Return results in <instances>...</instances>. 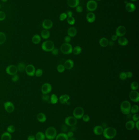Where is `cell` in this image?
Returning <instances> with one entry per match:
<instances>
[{"mask_svg": "<svg viewBox=\"0 0 139 140\" xmlns=\"http://www.w3.org/2000/svg\"><path fill=\"white\" fill-rule=\"evenodd\" d=\"M117 133V130L115 128L112 127H108L104 129L103 134L105 139H112L115 137Z\"/></svg>", "mask_w": 139, "mask_h": 140, "instance_id": "1", "label": "cell"}, {"mask_svg": "<svg viewBox=\"0 0 139 140\" xmlns=\"http://www.w3.org/2000/svg\"><path fill=\"white\" fill-rule=\"evenodd\" d=\"M45 136L48 140H54L57 136V131L53 127L47 128L45 132Z\"/></svg>", "mask_w": 139, "mask_h": 140, "instance_id": "2", "label": "cell"}, {"mask_svg": "<svg viewBox=\"0 0 139 140\" xmlns=\"http://www.w3.org/2000/svg\"><path fill=\"white\" fill-rule=\"evenodd\" d=\"M131 104L128 101H124L120 105L121 111L123 114L128 115L131 112Z\"/></svg>", "mask_w": 139, "mask_h": 140, "instance_id": "3", "label": "cell"}, {"mask_svg": "<svg viewBox=\"0 0 139 140\" xmlns=\"http://www.w3.org/2000/svg\"><path fill=\"white\" fill-rule=\"evenodd\" d=\"M42 50L46 52H51L55 47L54 43L51 40L45 41L41 46Z\"/></svg>", "mask_w": 139, "mask_h": 140, "instance_id": "4", "label": "cell"}, {"mask_svg": "<svg viewBox=\"0 0 139 140\" xmlns=\"http://www.w3.org/2000/svg\"><path fill=\"white\" fill-rule=\"evenodd\" d=\"M73 47L69 43H64L61 46V51L63 54H70L72 53Z\"/></svg>", "mask_w": 139, "mask_h": 140, "instance_id": "5", "label": "cell"}, {"mask_svg": "<svg viewBox=\"0 0 139 140\" xmlns=\"http://www.w3.org/2000/svg\"><path fill=\"white\" fill-rule=\"evenodd\" d=\"M85 111L83 108L80 107H77L73 111V116L76 119H80L84 116Z\"/></svg>", "mask_w": 139, "mask_h": 140, "instance_id": "6", "label": "cell"}, {"mask_svg": "<svg viewBox=\"0 0 139 140\" xmlns=\"http://www.w3.org/2000/svg\"><path fill=\"white\" fill-rule=\"evenodd\" d=\"M65 123L69 126L73 127L76 125L78 123L77 119L73 116H69L66 117L65 120Z\"/></svg>", "mask_w": 139, "mask_h": 140, "instance_id": "7", "label": "cell"}, {"mask_svg": "<svg viewBox=\"0 0 139 140\" xmlns=\"http://www.w3.org/2000/svg\"><path fill=\"white\" fill-rule=\"evenodd\" d=\"M97 7V3L94 0H90L86 4L87 9L90 12L96 10Z\"/></svg>", "mask_w": 139, "mask_h": 140, "instance_id": "8", "label": "cell"}, {"mask_svg": "<svg viewBox=\"0 0 139 140\" xmlns=\"http://www.w3.org/2000/svg\"><path fill=\"white\" fill-rule=\"evenodd\" d=\"M17 67L14 65L8 66L6 68V72L7 74L11 75L16 74L18 72Z\"/></svg>", "mask_w": 139, "mask_h": 140, "instance_id": "9", "label": "cell"}, {"mask_svg": "<svg viewBox=\"0 0 139 140\" xmlns=\"http://www.w3.org/2000/svg\"><path fill=\"white\" fill-rule=\"evenodd\" d=\"M129 97L132 101L134 102H138L139 101V93L136 91L132 90L129 95Z\"/></svg>", "mask_w": 139, "mask_h": 140, "instance_id": "10", "label": "cell"}, {"mask_svg": "<svg viewBox=\"0 0 139 140\" xmlns=\"http://www.w3.org/2000/svg\"><path fill=\"white\" fill-rule=\"evenodd\" d=\"M4 108L8 113H12L14 112L15 107L14 104L10 101H7L4 103Z\"/></svg>", "mask_w": 139, "mask_h": 140, "instance_id": "11", "label": "cell"}, {"mask_svg": "<svg viewBox=\"0 0 139 140\" xmlns=\"http://www.w3.org/2000/svg\"><path fill=\"white\" fill-rule=\"evenodd\" d=\"M116 35L118 37H122L125 35L127 33V29L124 26H120L116 29L115 31Z\"/></svg>", "mask_w": 139, "mask_h": 140, "instance_id": "12", "label": "cell"}, {"mask_svg": "<svg viewBox=\"0 0 139 140\" xmlns=\"http://www.w3.org/2000/svg\"><path fill=\"white\" fill-rule=\"evenodd\" d=\"M25 71L28 76L32 77L35 73V68L32 64H29L26 67Z\"/></svg>", "mask_w": 139, "mask_h": 140, "instance_id": "13", "label": "cell"}, {"mask_svg": "<svg viewBox=\"0 0 139 140\" xmlns=\"http://www.w3.org/2000/svg\"><path fill=\"white\" fill-rule=\"evenodd\" d=\"M52 90L51 84L49 83L44 84L41 87V91L43 94H49Z\"/></svg>", "mask_w": 139, "mask_h": 140, "instance_id": "14", "label": "cell"}, {"mask_svg": "<svg viewBox=\"0 0 139 140\" xmlns=\"http://www.w3.org/2000/svg\"><path fill=\"white\" fill-rule=\"evenodd\" d=\"M53 25V22L50 19H46L42 22V26L44 29L48 30L52 27Z\"/></svg>", "mask_w": 139, "mask_h": 140, "instance_id": "15", "label": "cell"}, {"mask_svg": "<svg viewBox=\"0 0 139 140\" xmlns=\"http://www.w3.org/2000/svg\"><path fill=\"white\" fill-rule=\"evenodd\" d=\"M125 8L128 12H133L136 10V6L133 3H128L126 5Z\"/></svg>", "mask_w": 139, "mask_h": 140, "instance_id": "16", "label": "cell"}, {"mask_svg": "<svg viewBox=\"0 0 139 140\" xmlns=\"http://www.w3.org/2000/svg\"><path fill=\"white\" fill-rule=\"evenodd\" d=\"M86 19L88 22L92 23L94 22L96 20V16L93 12H89L86 15Z\"/></svg>", "mask_w": 139, "mask_h": 140, "instance_id": "17", "label": "cell"}, {"mask_svg": "<svg viewBox=\"0 0 139 140\" xmlns=\"http://www.w3.org/2000/svg\"><path fill=\"white\" fill-rule=\"evenodd\" d=\"M80 3L79 0H67V4L69 7L73 8L79 6Z\"/></svg>", "mask_w": 139, "mask_h": 140, "instance_id": "18", "label": "cell"}, {"mask_svg": "<svg viewBox=\"0 0 139 140\" xmlns=\"http://www.w3.org/2000/svg\"><path fill=\"white\" fill-rule=\"evenodd\" d=\"M103 130L104 129H103V127L100 126V125H97L95 127L93 130L94 133L98 136L103 134Z\"/></svg>", "mask_w": 139, "mask_h": 140, "instance_id": "19", "label": "cell"}, {"mask_svg": "<svg viewBox=\"0 0 139 140\" xmlns=\"http://www.w3.org/2000/svg\"><path fill=\"white\" fill-rule=\"evenodd\" d=\"M77 33V31L76 29L73 27H70L68 30V35L71 37H73L76 36Z\"/></svg>", "mask_w": 139, "mask_h": 140, "instance_id": "20", "label": "cell"}, {"mask_svg": "<svg viewBox=\"0 0 139 140\" xmlns=\"http://www.w3.org/2000/svg\"><path fill=\"white\" fill-rule=\"evenodd\" d=\"M74 66V62L73 60L69 59L66 60L64 66L65 68H66V69L70 70L73 68Z\"/></svg>", "mask_w": 139, "mask_h": 140, "instance_id": "21", "label": "cell"}, {"mask_svg": "<svg viewBox=\"0 0 139 140\" xmlns=\"http://www.w3.org/2000/svg\"><path fill=\"white\" fill-rule=\"evenodd\" d=\"M135 127V122L133 120H129L126 123L125 127L128 130H132Z\"/></svg>", "mask_w": 139, "mask_h": 140, "instance_id": "22", "label": "cell"}, {"mask_svg": "<svg viewBox=\"0 0 139 140\" xmlns=\"http://www.w3.org/2000/svg\"><path fill=\"white\" fill-rule=\"evenodd\" d=\"M70 99L69 95L67 94H65L61 95L59 98L60 102L62 104L67 103L68 101Z\"/></svg>", "mask_w": 139, "mask_h": 140, "instance_id": "23", "label": "cell"}, {"mask_svg": "<svg viewBox=\"0 0 139 140\" xmlns=\"http://www.w3.org/2000/svg\"><path fill=\"white\" fill-rule=\"evenodd\" d=\"M118 43L121 46H126L128 44V40L124 37H120L118 40Z\"/></svg>", "mask_w": 139, "mask_h": 140, "instance_id": "24", "label": "cell"}, {"mask_svg": "<svg viewBox=\"0 0 139 140\" xmlns=\"http://www.w3.org/2000/svg\"><path fill=\"white\" fill-rule=\"evenodd\" d=\"M37 118L38 121L42 123L45 122L47 120L46 115L42 113H39L37 115Z\"/></svg>", "mask_w": 139, "mask_h": 140, "instance_id": "25", "label": "cell"}, {"mask_svg": "<svg viewBox=\"0 0 139 140\" xmlns=\"http://www.w3.org/2000/svg\"><path fill=\"white\" fill-rule=\"evenodd\" d=\"M109 41L105 37L101 38L99 40V44L102 47H106L109 45Z\"/></svg>", "mask_w": 139, "mask_h": 140, "instance_id": "26", "label": "cell"}, {"mask_svg": "<svg viewBox=\"0 0 139 140\" xmlns=\"http://www.w3.org/2000/svg\"><path fill=\"white\" fill-rule=\"evenodd\" d=\"M55 140H69L67 134L64 133H60L57 135L55 138Z\"/></svg>", "mask_w": 139, "mask_h": 140, "instance_id": "27", "label": "cell"}, {"mask_svg": "<svg viewBox=\"0 0 139 140\" xmlns=\"http://www.w3.org/2000/svg\"><path fill=\"white\" fill-rule=\"evenodd\" d=\"M50 35V32L48 30L44 29L42 30L41 33V36L43 39L46 40L49 37Z\"/></svg>", "mask_w": 139, "mask_h": 140, "instance_id": "28", "label": "cell"}, {"mask_svg": "<svg viewBox=\"0 0 139 140\" xmlns=\"http://www.w3.org/2000/svg\"><path fill=\"white\" fill-rule=\"evenodd\" d=\"M41 41V37L38 34H36L33 36L32 38V42L35 44H38Z\"/></svg>", "mask_w": 139, "mask_h": 140, "instance_id": "29", "label": "cell"}, {"mask_svg": "<svg viewBox=\"0 0 139 140\" xmlns=\"http://www.w3.org/2000/svg\"><path fill=\"white\" fill-rule=\"evenodd\" d=\"M12 135L10 133L8 132H5L2 134L1 136V140H12Z\"/></svg>", "mask_w": 139, "mask_h": 140, "instance_id": "30", "label": "cell"}, {"mask_svg": "<svg viewBox=\"0 0 139 140\" xmlns=\"http://www.w3.org/2000/svg\"><path fill=\"white\" fill-rule=\"evenodd\" d=\"M35 138L36 140H45L46 138L45 133L41 132L37 133L36 135Z\"/></svg>", "mask_w": 139, "mask_h": 140, "instance_id": "31", "label": "cell"}, {"mask_svg": "<svg viewBox=\"0 0 139 140\" xmlns=\"http://www.w3.org/2000/svg\"><path fill=\"white\" fill-rule=\"evenodd\" d=\"M82 49L81 47L80 46H75L74 48L73 49L72 53L75 55H79L81 53Z\"/></svg>", "mask_w": 139, "mask_h": 140, "instance_id": "32", "label": "cell"}, {"mask_svg": "<svg viewBox=\"0 0 139 140\" xmlns=\"http://www.w3.org/2000/svg\"><path fill=\"white\" fill-rule=\"evenodd\" d=\"M58 98L55 94H53L50 97V102L52 104H55L58 102Z\"/></svg>", "mask_w": 139, "mask_h": 140, "instance_id": "33", "label": "cell"}, {"mask_svg": "<svg viewBox=\"0 0 139 140\" xmlns=\"http://www.w3.org/2000/svg\"><path fill=\"white\" fill-rule=\"evenodd\" d=\"M6 40V36L4 33L0 32V45L4 44Z\"/></svg>", "mask_w": 139, "mask_h": 140, "instance_id": "34", "label": "cell"}, {"mask_svg": "<svg viewBox=\"0 0 139 140\" xmlns=\"http://www.w3.org/2000/svg\"><path fill=\"white\" fill-rule=\"evenodd\" d=\"M17 69L18 71L20 72H23L25 71V65L23 63H20L18 64L17 66Z\"/></svg>", "mask_w": 139, "mask_h": 140, "instance_id": "35", "label": "cell"}, {"mask_svg": "<svg viewBox=\"0 0 139 140\" xmlns=\"http://www.w3.org/2000/svg\"><path fill=\"white\" fill-rule=\"evenodd\" d=\"M139 106L138 105H134L131 107V112L133 114H135L139 112Z\"/></svg>", "mask_w": 139, "mask_h": 140, "instance_id": "36", "label": "cell"}, {"mask_svg": "<svg viewBox=\"0 0 139 140\" xmlns=\"http://www.w3.org/2000/svg\"><path fill=\"white\" fill-rule=\"evenodd\" d=\"M139 88V84L138 82H133L131 84V88L133 91H136Z\"/></svg>", "mask_w": 139, "mask_h": 140, "instance_id": "37", "label": "cell"}, {"mask_svg": "<svg viewBox=\"0 0 139 140\" xmlns=\"http://www.w3.org/2000/svg\"><path fill=\"white\" fill-rule=\"evenodd\" d=\"M67 21L69 24L73 25L75 23V19L72 16H68L67 18Z\"/></svg>", "mask_w": 139, "mask_h": 140, "instance_id": "38", "label": "cell"}, {"mask_svg": "<svg viewBox=\"0 0 139 140\" xmlns=\"http://www.w3.org/2000/svg\"><path fill=\"white\" fill-rule=\"evenodd\" d=\"M7 132H8L9 133H13L15 132V130H16V128L14 125H10L7 127Z\"/></svg>", "mask_w": 139, "mask_h": 140, "instance_id": "39", "label": "cell"}, {"mask_svg": "<svg viewBox=\"0 0 139 140\" xmlns=\"http://www.w3.org/2000/svg\"><path fill=\"white\" fill-rule=\"evenodd\" d=\"M65 69V66L62 64H60L57 67V71L60 73H62L64 72Z\"/></svg>", "mask_w": 139, "mask_h": 140, "instance_id": "40", "label": "cell"}, {"mask_svg": "<svg viewBox=\"0 0 139 140\" xmlns=\"http://www.w3.org/2000/svg\"><path fill=\"white\" fill-rule=\"evenodd\" d=\"M43 74V71L41 69H38L36 71L35 73V75L37 77H40L42 76V75Z\"/></svg>", "mask_w": 139, "mask_h": 140, "instance_id": "41", "label": "cell"}, {"mask_svg": "<svg viewBox=\"0 0 139 140\" xmlns=\"http://www.w3.org/2000/svg\"><path fill=\"white\" fill-rule=\"evenodd\" d=\"M119 78L121 80H125L127 78L126 73L125 72H121L119 75Z\"/></svg>", "mask_w": 139, "mask_h": 140, "instance_id": "42", "label": "cell"}, {"mask_svg": "<svg viewBox=\"0 0 139 140\" xmlns=\"http://www.w3.org/2000/svg\"><path fill=\"white\" fill-rule=\"evenodd\" d=\"M67 18V15L65 13H62L59 16L60 20V21H63Z\"/></svg>", "mask_w": 139, "mask_h": 140, "instance_id": "43", "label": "cell"}, {"mask_svg": "<svg viewBox=\"0 0 139 140\" xmlns=\"http://www.w3.org/2000/svg\"><path fill=\"white\" fill-rule=\"evenodd\" d=\"M42 99L44 101H48L50 99V96L48 94H43L42 96Z\"/></svg>", "mask_w": 139, "mask_h": 140, "instance_id": "44", "label": "cell"}, {"mask_svg": "<svg viewBox=\"0 0 139 140\" xmlns=\"http://www.w3.org/2000/svg\"><path fill=\"white\" fill-rule=\"evenodd\" d=\"M82 118L83 120L85 122H88L90 120V116L87 114L84 115V116H83Z\"/></svg>", "mask_w": 139, "mask_h": 140, "instance_id": "45", "label": "cell"}, {"mask_svg": "<svg viewBox=\"0 0 139 140\" xmlns=\"http://www.w3.org/2000/svg\"><path fill=\"white\" fill-rule=\"evenodd\" d=\"M6 18V14L3 11H0V21L4 20Z\"/></svg>", "mask_w": 139, "mask_h": 140, "instance_id": "46", "label": "cell"}, {"mask_svg": "<svg viewBox=\"0 0 139 140\" xmlns=\"http://www.w3.org/2000/svg\"><path fill=\"white\" fill-rule=\"evenodd\" d=\"M19 76L17 74L13 75L12 77V80L13 82H17L19 80Z\"/></svg>", "mask_w": 139, "mask_h": 140, "instance_id": "47", "label": "cell"}, {"mask_svg": "<svg viewBox=\"0 0 139 140\" xmlns=\"http://www.w3.org/2000/svg\"><path fill=\"white\" fill-rule=\"evenodd\" d=\"M139 119V115L137 113L134 114L133 116V120L134 122H137L138 121Z\"/></svg>", "mask_w": 139, "mask_h": 140, "instance_id": "48", "label": "cell"}, {"mask_svg": "<svg viewBox=\"0 0 139 140\" xmlns=\"http://www.w3.org/2000/svg\"><path fill=\"white\" fill-rule=\"evenodd\" d=\"M71 37H69V36H66L65 37V39H64V41L65 43H69L71 41Z\"/></svg>", "mask_w": 139, "mask_h": 140, "instance_id": "49", "label": "cell"}, {"mask_svg": "<svg viewBox=\"0 0 139 140\" xmlns=\"http://www.w3.org/2000/svg\"><path fill=\"white\" fill-rule=\"evenodd\" d=\"M76 11L79 13H81L83 11V7L80 6H78L76 7Z\"/></svg>", "mask_w": 139, "mask_h": 140, "instance_id": "50", "label": "cell"}, {"mask_svg": "<svg viewBox=\"0 0 139 140\" xmlns=\"http://www.w3.org/2000/svg\"><path fill=\"white\" fill-rule=\"evenodd\" d=\"M51 52H52V53L53 55H56L57 54H58L59 51H58V49H56V48H54Z\"/></svg>", "mask_w": 139, "mask_h": 140, "instance_id": "51", "label": "cell"}, {"mask_svg": "<svg viewBox=\"0 0 139 140\" xmlns=\"http://www.w3.org/2000/svg\"><path fill=\"white\" fill-rule=\"evenodd\" d=\"M126 73V75H127V78H131L132 77L133 74V73L132 72H131V71H128V72H127Z\"/></svg>", "mask_w": 139, "mask_h": 140, "instance_id": "52", "label": "cell"}, {"mask_svg": "<svg viewBox=\"0 0 139 140\" xmlns=\"http://www.w3.org/2000/svg\"><path fill=\"white\" fill-rule=\"evenodd\" d=\"M118 37L115 34L113 35L111 37V40H112V41H116L117 40H118Z\"/></svg>", "mask_w": 139, "mask_h": 140, "instance_id": "53", "label": "cell"}, {"mask_svg": "<svg viewBox=\"0 0 139 140\" xmlns=\"http://www.w3.org/2000/svg\"><path fill=\"white\" fill-rule=\"evenodd\" d=\"M67 134V136L69 138H71L73 137V133L72 132H68Z\"/></svg>", "mask_w": 139, "mask_h": 140, "instance_id": "54", "label": "cell"}, {"mask_svg": "<svg viewBox=\"0 0 139 140\" xmlns=\"http://www.w3.org/2000/svg\"><path fill=\"white\" fill-rule=\"evenodd\" d=\"M27 140H36L35 136L32 135H30L27 137Z\"/></svg>", "mask_w": 139, "mask_h": 140, "instance_id": "55", "label": "cell"}, {"mask_svg": "<svg viewBox=\"0 0 139 140\" xmlns=\"http://www.w3.org/2000/svg\"><path fill=\"white\" fill-rule=\"evenodd\" d=\"M66 14L68 16H72L73 12L71 11H67L66 12Z\"/></svg>", "mask_w": 139, "mask_h": 140, "instance_id": "56", "label": "cell"}, {"mask_svg": "<svg viewBox=\"0 0 139 140\" xmlns=\"http://www.w3.org/2000/svg\"><path fill=\"white\" fill-rule=\"evenodd\" d=\"M139 121H137L135 123V126L136 127V128L138 130H139Z\"/></svg>", "mask_w": 139, "mask_h": 140, "instance_id": "57", "label": "cell"}, {"mask_svg": "<svg viewBox=\"0 0 139 140\" xmlns=\"http://www.w3.org/2000/svg\"><path fill=\"white\" fill-rule=\"evenodd\" d=\"M109 45L110 46H113L114 45V41H110L109 42Z\"/></svg>", "mask_w": 139, "mask_h": 140, "instance_id": "58", "label": "cell"}, {"mask_svg": "<svg viewBox=\"0 0 139 140\" xmlns=\"http://www.w3.org/2000/svg\"><path fill=\"white\" fill-rule=\"evenodd\" d=\"M69 140H76V138H75L74 137H72L71 138H69Z\"/></svg>", "mask_w": 139, "mask_h": 140, "instance_id": "59", "label": "cell"}, {"mask_svg": "<svg viewBox=\"0 0 139 140\" xmlns=\"http://www.w3.org/2000/svg\"><path fill=\"white\" fill-rule=\"evenodd\" d=\"M1 0L3 2H6L7 1V0Z\"/></svg>", "mask_w": 139, "mask_h": 140, "instance_id": "60", "label": "cell"}, {"mask_svg": "<svg viewBox=\"0 0 139 140\" xmlns=\"http://www.w3.org/2000/svg\"><path fill=\"white\" fill-rule=\"evenodd\" d=\"M131 1H136L137 0H131Z\"/></svg>", "mask_w": 139, "mask_h": 140, "instance_id": "61", "label": "cell"}, {"mask_svg": "<svg viewBox=\"0 0 139 140\" xmlns=\"http://www.w3.org/2000/svg\"><path fill=\"white\" fill-rule=\"evenodd\" d=\"M97 0V1H100V0Z\"/></svg>", "mask_w": 139, "mask_h": 140, "instance_id": "62", "label": "cell"}, {"mask_svg": "<svg viewBox=\"0 0 139 140\" xmlns=\"http://www.w3.org/2000/svg\"><path fill=\"white\" fill-rule=\"evenodd\" d=\"M1 8V5H0V9Z\"/></svg>", "mask_w": 139, "mask_h": 140, "instance_id": "63", "label": "cell"}, {"mask_svg": "<svg viewBox=\"0 0 139 140\" xmlns=\"http://www.w3.org/2000/svg\"></svg>", "mask_w": 139, "mask_h": 140, "instance_id": "64", "label": "cell"}]
</instances>
